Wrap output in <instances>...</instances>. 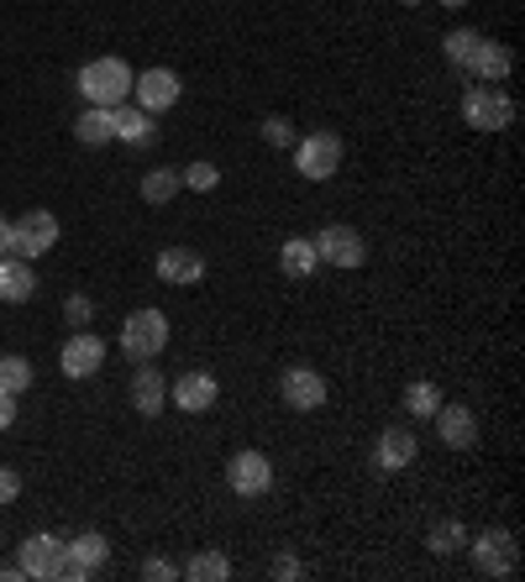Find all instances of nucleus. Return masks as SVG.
Masks as SVG:
<instances>
[{
    "instance_id": "obj_1",
    "label": "nucleus",
    "mask_w": 525,
    "mask_h": 582,
    "mask_svg": "<svg viewBox=\"0 0 525 582\" xmlns=\"http://www.w3.org/2000/svg\"><path fill=\"white\" fill-rule=\"evenodd\" d=\"M131 74L127 68V58H116V53H106V58H89L79 74H74V89L85 95L89 106H106V110H116L121 100L131 95Z\"/></svg>"
},
{
    "instance_id": "obj_2",
    "label": "nucleus",
    "mask_w": 525,
    "mask_h": 582,
    "mask_svg": "<svg viewBox=\"0 0 525 582\" xmlns=\"http://www.w3.org/2000/svg\"><path fill=\"white\" fill-rule=\"evenodd\" d=\"M169 346V315L163 310H131L127 325H121V352L131 363H153Z\"/></svg>"
},
{
    "instance_id": "obj_3",
    "label": "nucleus",
    "mask_w": 525,
    "mask_h": 582,
    "mask_svg": "<svg viewBox=\"0 0 525 582\" xmlns=\"http://www.w3.org/2000/svg\"><path fill=\"white\" fill-rule=\"evenodd\" d=\"M462 121L473 131H510L515 127V100L500 85H473L462 95Z\"/></svg>"
},
{
    "instance_id": "obj_4",
    "label": "nucleus",
    "mask_w": 525,
    "mask_h": 582,
    "mask_svg": "<svg viewBox=\"0 0 525 582\" xmlns=\"http://www.w3.org/2000/svg\"><path fill=\"white\" fill-rule=\"evenodd\" d=\"M294 169H300V179H310V184L336 179V169H342V137H336V131H310V137H300V142H294Z\"/></svg>"
},
{
    "instance_id": "obj_5",
    "label": "nucleus",
    "mask_w": 525,
    "mask_h": 582,
    "mask_svg": "<svg viewBox=\"0 0 525 582\" xmlns=\"http://www.w3.org/2000/svg\"><path fill=\"white\" fill-rule=\"evenodd\" d=\"M468 551H473V567H479L483 578H515V567H521V540H515V530L468 536Z\"/></svg>"
},
{
    "instance_id": "obj_6",
    "label": "nucleus",
    "mask_w": 525,
    "mask_h": 582,
    "mask_svg": "<svg viewBox=\"0 0 525 582\" xmlns=\"http://www.w3.org/2000/svg\"><path fill=\"white\" fill-rule=\"evenodd\" d=\"M53 247H58V216L53 211H26L22 220H11V258L38 262Z\"/></svg>"
},
{
    "instance_id": "obj_7",
    "label": "nucleus",
    "mask_w": 525,
    "mask_h": 582,
    "mask_svg": "<svg viewBox=\"0 0 525 582\" xmlns=\"http://www.w3.org/2000/svg\"><path fill=\"white\" fill-rule=\"evenodd\" d=\"M310 241H315V258L326 268H363L368 262V241L357 226H321Z\"/></svg>"
},
{
    "instance_id": "obj_8",
    "label": "nucleus",
    "mask_w": 525,
    "mask_h": 582,
    "mask_svg": "<svg viewBox=\"0 0 525 582\" xmlns=\"http://www.w3.org/2000/svg\"><path fill=\"white\" fill-rule=\"evenodd\" d=\"M279 394H285L289 410L310 414V410H321V405H326L331 384H326V373H321V367L294 363V367H285V378H279Z\"/></svg>"
},
{
    "instance_id": "obj_9",
    "label": "nucleus",
    "mask_w": 525,
    "mask_h": 582,
    "mask_svg": "<svg viewBox=\"0 0 525 582\" xmlns=\"http://www.w3.org/2000/svg\"><path fill=\"white\" fill-rule=\"evenodd\" d=\"M226 488H232L237 498H262L268 488H274V462H268L262 452H253V446L237 452L232 462H226Z\"/></svg>"
},
{
    "instance_id": "obj_10",
    "label": "nucleus",
    "mask_w": 525,
    "mask_h": 582,
    "mask_svg": "<svg viewBox=\"0 0 525 582\" xmlns=\"http://www.w3.org/2000/svg\"><path fill=\"white\" fill-rule=\"evenodd\" d=\"M169 399H174L184 414H205V410H216V399H221V384H216V373H205V367H190V373H179L174 388H169Z\"/></svg>"
},
{
    "instance_id": "obj_11",
    "label": "nucleus",
    "mask_w": 525,
    "mask_h": 582,
    "mask_svg": "<svg viewBox=\"0 0 525 582\" xmlns=\"http://www.w3.org/2000/svg\"><path fill=\"white\" fill-rule=\"evenodd\" d=\"M179 74L174 68H148V74H137L131 79V95H137V106L148 110V116H163V110L179 106Z\"/></svg>"
},
{
    "instance_id": "obj_12",
    "label": "nucleus",
    "mask_w": 525,
    "mask_h": 582,
    "mask_svg": "<svg viewBox=\"0 0 525 582\" xmlns=\"http://www.w3.org/2000/svg\"><path fill=\"white\" fill-rule=\"evenodd\" d=\"M58 367H64V378H95L106 367V342L89 336V331H74L58 352Z\"/></svg>"
},
{
    "instance_id": "obj_13",
    "label": "nucleus",
    "mask_w": 525,
    "mask_h": 582,
    "mask_svg": "<svg viewBox=\"0 0 525 582\" xmlns=\"http://www.w3.org/2000/svg\"><path fill=\"white\" fill-rule=\"evenodd\" d=\"M416 456H420V441H416L410 425H389V431H378V446H373L378 473H405Z\"/></svg>"
},
{
    "instance_id": "obj_14",
    "label": "nucleus",
    "mask_w": 525,
    "mask_h": 582,
    "mask_svg": "<svg viewBox=\"0 0 525 582\" xmlns=\"http://www.w3.org/2000/svg\"><path fill=\"white\" fill-rule=\"evenodd\" d=\"M431 420H437L441 446H452V452H468V446L479 441V414L468 410V405H447V399H441V410L431 414Z\"/></svg>"
},
{
    "instance_id": "obj_15",
    "label": "nucleus",
    "mask_w": 525,
    "mask_h": 582,
    "mask_svg": "<svg viewBox=\"0 0 525 582\" xmlns=\"http://www.w3.org/2000/svg\"><path fill=\"white\" fill-rule=\"evenodd\" d=\"M205 273H211V262L200 258V252H190V247H163V252H158V279L163 283H179V289H184V283H200Z\"/></svg>"
},
{
    "instance_id": "obj_16",
    "label": "nucleus",
    "mask_w": 525,
    "mask_h": 582,
    "mask_svg": "<svg viewBox=\"0 0 525 582\" xmlns=\"http://www.w3.org/2000/svg\"><path fill=\"white\" fill-rule=\"evenodd\" d=\"M58 551H64V540L58 536H26L22 540V557H17V567H22V578H53V567H58Z\"/></svg>"
},
{
    "instance_id": "obj_17",
    "label": "nucleus",
    "mask_w": 525,
    "mask_h": 582,
    "mask_svg": "<svg viewBox=\"0 0 525 582\" xmlns=\"http://www.w3.org/2000/svg\"><path fill=\"white\" fill-rule=\"evenodd\" d=\"M32 294H38V268L26 258H11V252H6V258H0V300L26 304Z\"/></svg>"
},
{
    "instance_id": "obj_18",
    "label": "nucleus",
    "mask_w": 525,
    "mask_h": 582,
    "mask_svg": "<svg viewBox=\"0 0 525 582\" xmlns=\"http://www.w3.org/2000/svg\"><path fill=\"white\" fill-rule=\"evenodd\" d=\"M163 405H169V384L158 378V367H137V373H131V410L158 420Z\"/></svg>"
},
{
    "instance_id": "obj_19",
    "label": "nucleus",
    "mask_w": 525,
    "mask_h": 582,
    "mask_svg": "<svg viewBox=\"0 0 525 582\" xmlns=\"http://www.w3.org/2000/svg\"><path fill=\"white\" fill-rule=\"evenodd\" d=\"M510 68H515V53H510L504 43H489V37H483L479 53H473V64H468V74H473L479 85H504Z\"/></svg>"
},
{
    "instance_id": "obj_20",
    "label": "nucleus",
    "mask_w": 525,
    "mask_h": 582,
    "mask_svg": "<svg viewBox=\"0 0 525 582\" xmlns=\"http://www.w3.org/2000/svg\"><path fill=\"white\" fill-rule=\"evenodd\" d=\"M74 142H85V148H106V142H116V110L89 106L85 116L74 121Z\"/></svg>"
},
{
    "instance_id": "obj_21",
    "label": "nucleus",
    "mask_w": 525,
    "mask_h": 582,
    "mask_svg": "<svg viewBox=\"0 0 525 582\" xmlns=\"http://www.w3.org/2000/svg\"><path fill=\"white\" fill-rule=\"evenodd\" d=\"M279 268H285V279H310V273L321 268L315 241L310 237H285V247H279Z\"/></svg>"
},
{
    "instance_id": "obj_22",
    "label": "nucleus",
    "mask_w": 525,
    "mask_h": 582,
    "mask_svg": "<svg viewBox=\"0 0 525 582\" xmlns=\"http://www.w3.org/2000/svg\"><path fill=\"white\" fill-rule=\"evenodd\" d=\"M116 142L148 148V142H153V116L142 106H116Z\"/></svg>"
},
{
    "instance_id": "obj_23",
    "label": "nucleus",
    "mask_w": 525,
    "mask_h": 582,
    "mask_svg": "<svg viewBox=\"0 0 525 582\" xmlns=\"http://www.w3.org/2000/svg\"><path fill=\"white\" fill-rule=\"evenodd\" d=\"M64 546H68V557L79 561L85 572H100V567H106V561H110V540L100 536V530H85V536L64 540Z\"/></svg>"
},
{
    "instance_id": "obj_24",
    "label": "nucleus",
    "mask_w": 525,
    "mask_h": 582,
    "mask_svg": "<svg viewBox=\"0 0 525 582\" xmlns=\"http://www.w3.org/2000/svg\"><path fill=\"white\" fill-rule=\"evenodd\" d=\"M479 43H483V32H473V26H452V32L441 37V53H447V64H452V68H462V74H468V64H473Z\"/></svg>"
},
{
    "instance_id": "obj_25",
    "label": "nucleus",
    "mask_w": 525,
    "mask_h": 582,
    "mask_svg": "<svg viewBox=\"0 0 525 582\" xmlns=\"http://www.w3.org/2000/svg\"><path fill=\"white\" fill-rule=\"evenodd\" d=\"M179 572H184L190 582H226V578H232V561L221 557V551H195V557L179 567Z\"/></svg>"
},
{
    "instance_id": "obj_26",
    "label": "nucleus",
    "mask_w": 525,
    "mask_h": 582,
    "mask_svg": "<svg viewBox=\"0 0 525 582\" xmlns=\"http://www.w3.org/2000/svg\"><path fill=\"white\" fill-rule=\"evenodd\" d=\"M426 546H431L437 557H452V551H468V525H462V519H437V525L426 530Z\"/></svg>"
},
{
    "instance_id": "obj_27",
    "label": "nucleus",
    "mask_w": 525,
    "mask_h": 582,
    "mask_svg": "<svg viewBox=\"0 0 525 582\" xmlns=\"http://www.w3.org/2000/svg\"><path fill=\"white\" fill-rule=\"evenodd\" d=\"M405 410H410V420H431L441 410V388L431 378H416V384L405 388Z\"/></svg>"
},
{
    "instance_id": "obj_28",
    "label": "nucleus",
    "mask_w": 525,
    "mask_h": 582,
    "mask_svg": "<svg viewBox=\"0 0 525 582\" xmlns=\"http://www.w3.org/2000/svg\"><path fill=\"white\" fill-rule=\"evenodd\" d=\"M179 190H184V184H179V169H148L142 173V200H148V205H169Z\"/></svg>"
},
{
    "instance_id": "obj_29",
    "label": "nucleus",
    "mask_w": 525,
    "mask_h": 582,
    "mask_svg": "<svg viewBox=\"0 0 525 582\" xmlns=\"http://www.w3.org/2000/svg\"><path fill=\"white\" fill-rule=\"evenodd\" d=\"M262 142H268V148L274 152H285V148H294V142H300V131H294V121H289V116H262Z\"/></svg>"
},
{
    "instance_id": "obj_30",
    "label": "nucleus",
    "mask_w": 525,
    "mask_h": 582,
    "mask_svg": "<svg viewBox=\"0 0 525 582\" xmlns=\"http://www.w3.org/2000/svg\"><path fill=\"white\" fill-rule=\"evenodd\" d=\"M32 363L26 357H0V388H11V394H26L32 388Z\"/></svg>"
},
{
    "instance_id": "obj_31",
    "label": "nucleus",
    "mask_w": 525,
    "mask_h": 582,
    "mask_svg": "<svg viewBox=\"0 0 525 582\" xmlns=\"http://www.w3.org/2000/svg\"><path fill=\"white\" fill-rule=\"evenodd\" d=\"M179 184H184V190H195V194H211L221 184V169L200 158V163H190V169H179Z\"/></svg>"
},
{
    "instance_id": "obj_32",
    "label": "nucleus",
    "mask_w": 525,
    "mask_h": 582,
    "mask_svg": "<svg viewBox=\"0 0 525 582\" xmlns=\"http://www.w3.org/2000/svg\"><path fill=\"white\" fill-rule=\"evenodd\" d=\"M64 321L74 325V331H85V325L95 321V304H89L85 294H68V300H64Z\"/></svg>"
},
{
    "instance_id": "obj_33",
    "label": "nucleus",
    "mask_w": 525,
    "mask_h": 582,
    "mask_svg": "<svg viewBox=\"0 0 525 582\" xmlns=\"http://www.w3.org/2000/svg\"><path fill=\"white\" fill-rule=\"evenodd\" d=\"M22 498V473L17 467H0V504H17Z\"/></svg>"
},
{
    "instance_id": "obj_34",
    "label": "nucleus",
    "mask_w": 525,
    "mask_h": 582,
    "mask_svg": "<svg viewBox=\"0 0 525 582\" xmlns=\"http://www.w3.org/2000/svg\"><path fill=\"white\" fill-rule=\"evenodd\" d=\"M142 578H148V582H169V578H179V567H174V561H163V557H148V561H142Z\"/></svg>"
},
{
    "instance_id": "obj_35",
    "label": "nucleus",
    "mask_w": 525,
    "mask_h": 582,
    "mask_svg": "<svg viewBox=\"0 0 525 582\" xmlns=\"http://www.w3.org/2000/svg\"><path fill=\"white\" fill-rule=\"evenodd\" d=\"M268 572H274V578H279V582H294V578H300V572H306V567H300V561H294V557H274V567H268Z\"/></svg>"
},
{
    "instance_id": "obj_36",
    "label": "nucleus",
    "mask_w": 525,
    "mask_h": 582,
    "mask_svg": "<svg viewBox=\"0 0 525 582\" xmlns=\"http://www.w3.org/2000/svg\"><path fill=\"white\" fill-rule=\"evenodd\" d=\"M11 420H17V394H11V388H0V431H6Z\"/></svg>"
},
{
    "instance_id": "obj_37",
    "label": "nucleus",
    "mask_w": 525,
    "mask_h": 582,
    "mask_svg": "<svg viewBox=\"0 0 525 582\" xmlns=\"http://www.w3.org/2000/svg\"><path fill=\"white\" fill-rule=\"evenodd\" d=\"M6 252H11V220L0 216V258H6Z\"/></svg>"
},
{
    "instance_id": "obj_38",
    "label": "nucleus",
    "mask_w": 525,
    "mask_h": 582,
    "mask_svg": "<svg viewBox=\"0 0 525 582\" xmlns=\"http://www.w3.org/2000/svg\"><path fill=\"white\" fill-rule=\"evenodd\" d=\"M441 6H447V11H462V6H468V0H441Z\"/></svg>"
},
{
    "instance_id": "obj_39",
    "label": "nucleus",
    "mask_w": 525,
    "mask_h": 582,
    "mask_svg": "<svg viewBox=\"0 0 525 582\" xmlns=\"http://www.w3.org/2000/svg\"><path fill=\"white\" fill-rule=\"evenodd\" d=\"M399 6H420V0H399Z\"/></svg>"
}]
</instances>
